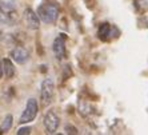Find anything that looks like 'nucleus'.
Returning a JSON list of instances; mask_svg holds the SVG:
<instances>
[{
	"label": "nucleus",
	"instance_id": "1",
	"mask_svg": "<svg viewBox=\"0 0 148 135\" xmlns=\"http://www.w3.org/2000/svg\"><path fill=\"white\" fill-rule=\"evenodd\" d=\"M38 14L44 23H55L59 16V7L53 3H43L38 8Z\"/></svg>",
	"mask_w": 148,
	"mask_h": 135
},
{
	"label": "nucleus",
	"instance_id": "2",
	"mask_svg": "<svg viewBox=\"0 0 148 135\" xmlns=\"http://www.w3.org/2000/svg\"><path fill=\"white\" fill-rule=\"evenodd\" d=\"M53 94H55V84H53V80L47 78V79L43 80L41 83V88H40V99L41 103L44 106H48L52 103V99H53Z\"/></svg>",
	"mask_w": 148,
	"mask_h": 135
},
{
	"label": "nucleus",
	"instance_id": "3",
	"mask_svg": "<svg viewBox=\"0 0 148 135\" xmlns=\"http://www.w3.org/2000/svg\"><path fill=\"white\" fill-rule=\"evenodd\" d=\"M38 110H39V106L36 99H34V98L28 99L27 106H25L23 114L20 115V121L19 122L20 123H29V122H32L36 118V115H38Z\"/></svg>",
	"mask_w": 148,
	"mask_h": 135
},
{
	"label": "nucleus",
	"instance_id": "4",
	"mask_svg": "<svg viewBox=\"0 0 148 135\" xmlns=\"http://www.w3.org/2000/svg\"><path fill=\"white\" fill-rule=\"evenodd\" d=\"M59 125H60V118L53 112V111H48L44 116V126L48 134H55L58 131Z\"/></svg>",
	"mask_w": 148,
	"mask_h": 135
},
{
	"label": "nucleus",
	"instance_id": "5",
	"mask_svg": "<svg viewBox=\"0 0 148 135\" xmlns=\"http://www.w3.org/2000/svg\"><path fill=\"white\" fill-rule=\"evenodd\" d=\"M52 50H53V54H55L56 59L62 60L66 58V35L60 34L58 38L53 40Z\"/></svg>",
	"mask_w": 148,
	"mask_h": 135
},
{
	"label": "nucleus",
	"instance_id": "6",
	"mask_svg": "<svg viewBox=\"0 0 148 135\" xmlns=\"http://www.w3.org/2000/svg\"><path fill=\"white\" fill-rule=\"evenodd\" d=\"M23 17H24L25 25H27L28 28H31V30H38V28L40 27V20H39L38 14H36L35 11H32L31 8H27V10L24 11Z\"/></svg>",
	"mask_w": 148,
	"mask_h": 135
},
{
	"label": "nucleus",
	"instance_id": "7",
	"mask_svg": "<svg viewBox=\"0 0 148 135\" xmlns=\"http://www.w3.org/2000/svg\"><path fill=\"white\" fill-rule=\"evenodd\" d=\"M114 31H117V28L115 27V25L110 24V23H103V24L99 27L97 35H99V38L101 39V40L108 42V40L115 38V36H112V35H114Z\"/></svg>",
	"mask_w": 148,
	"mask_h": 135
},
{
	"label": "nucleus",
	"instance_id": "8",
	"mask_svg": "<svg viewBox=\"0 0 148 135\" xmlns=\"http://www.w3.org/2000/svg\"><path fill=\"white\" fill-rule=\"evenodd\" d=\"M11 56H12V59H14L16 63L24 64V63L29 59V52H28L25 48H23V47H16L14 51L11 52Z\"/></svg>",
	"mask_w": 148,
	"mask_h": 135
},
{
	"label": "nucleus",
	"instance_id": "9",
	"mask_svg": "<svg viewBox=\"0 0 148 135\" xmlns=\"http://www.w3.org/2000/svg\"><path fill=\"white\" fill-rule=\"evenodd\" d=\"M1 76H5L8 79L14 78L15 75V67L10 59H3L1 60Z\"/></svg>",
	"mask_w": 148,
	"mask_h": 135
},
{
	"label": "nucleus",
	"instance_id": "10",
	"mask_svg": "<svg viewBox=\"0 0 148 135\" xmlns=\"http://www.w3.org/2000/svg\"><path fill=\"white\" fill-rule=\"evenodd\" d=\"M12 127V115H7L1 122V132H7Z\"/></svg>",
	"mask_w": 148,
	"mask_h": 135
},
{
	"label": "nucleus",
	"instance_id": "11",
	"mask_svg": "<svg viewBox=\"0 0 148 135\" xmlns=\"http://www.w3.org/2000/svg\"><path fill=\"white\" fill-rule=\"evenodd\" d=\"M29 132H31V127H23V128H20V130L17 131V134L23 135V134H29Z\"/></svg>",
	"mask_w": 148,
	"mask_h": 135
}]
</instances>
